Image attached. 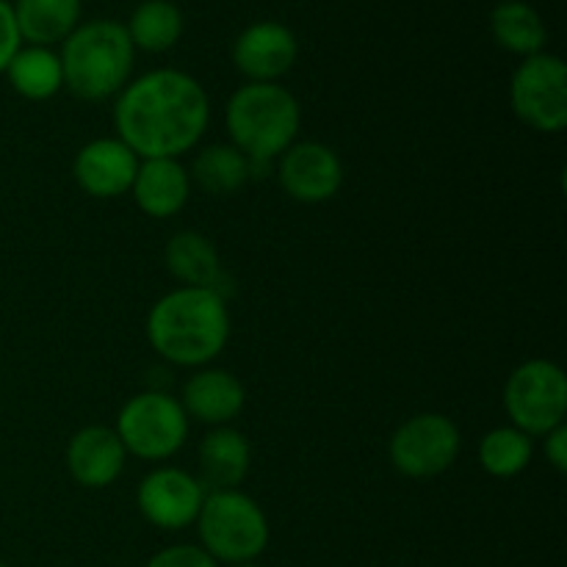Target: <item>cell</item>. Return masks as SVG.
I'll list each match as a JSON object with an SVG mask.
<instances>
[{"label":"cell","instance_id":"obj_28","mask_svg":"<svg viewBox=\"0 0 567 567\" xmlns=\"http://www.w3.org/2000/svg\"><path fill=\"white\" fill-rule=\"evenodd\" d=\"M230 567H260V565H255V563H241V565H230Z\"/></svg>","mask_w":567,"mask_h":567},{"label":"cell","instance_id":"obj_19","mask_svg":"<svg viewBox=\"0 0 567 567\" xmlns=\"http://www.w3.org/2000/svg\"><path fill=\"white\" fill-rule=\"evenodd\" d=\"M166 269L186 282L188 288H214L221 293V260L214 244L203 236V233H177L169 244H166Z\"/></svg>","mask_w":567,"mask_h":567},{"label":"cell","instance_id":"obj_24","mask_svg":"<svg viewBox=\"0 0 567 567\" xmlns=\"http://www.w3.org/2000/svg\"><path fill=\"white\" fill-rule=\"evenodd\" d=\"M532 454H535L532 437L515 426H498V430L487 432L480 443L482 468L498 480H509L529 468Z\"/></svg>","mask_w":567,"mask_h":567},{"label":"cell","instance_id":"obj_23","mask_svg":"<svg viewBox=\"0 0 567 567\" xmlns=\"http://www.w3.org/2000/svg\"><path fill=\"white\" fill-rule=\"evenodd\" d=\"M249 158L236 150L233 144H210L194 158L192 177L205 194L225 197V194L238 192L249 181Z\"/></svg>","mask_w":567,"mask_h":567},{"label":"cell","instance_id":"obj_8","mask_svg":"<svg viewBox=\"0 0 567 567\" xmlns=\"http://www.w3.org/2000/svg\"><path fill=\"white\" fill-rule=\"evenodd\" d=\"M509 103L532 131L559 133L567 125V66L559 55L537 53L513 72Z\"/></svg>","mask_w":567,"mask_h":567},{"label":"cell","instance_id":"obj_17","mask_svg":"<svg viewBox=\"0 0 567 567\" xmlns=\"http://www.w3.org/2000/svg\"><path fill=\"white\" fill-rule=\"evenodd\" d=\"M199 485L214 491H238L249 474V441L233 426H214L199 443Z\"/></svg>","mask_w":567,"mask_h":567},{"label":"cell","instance_id":"obj_16","mask_svg":"<svg viewBox=\"0 0 567 567\" xmlns=\"http://www.w3.org/2000/svg\"><path fill=\"white\" fill-rule=\"evenodd\" d=\"M131 192L144 214L153 219H169L186 208L192 177L177 158H147L138 164Z\"/></svg>","mask_w":567,"mask_h":567},{"label":"cell","instance_id":"obj_10","mask_svg":"<svg viewBox=\"0 0 567 567\" xmlns=\"http://www.w3.org/2000/svg\"><path fill=\"white\" fill-rule=\"evenodd\" d=\"M205 502V487L183 468H155L136 491L138 513L166 532L186 529L197 520Z\"/></svg>","mask_w":567,"mask_h":567},{"label":"cell","instance_id":"obj_11","mask_svg":"<svg viewBox=\"0 0 567 567\" xmlns=\"http://www.w3.org/2000/svg\"><path fill=\"white\" fill-rule=\"evenodd\" d=\"M280 183L297 203L319 205L338 194L343 183V166L336 150L319 142H293L282 153Z\"/></svg>","mask_w":567,"mask_h":567},{"label":"cell","instance_id":"obj_18","mask_svg":"<svg viewBox=\"0 0 567 567\" xmlns=\"http://www.w3.org/2000/svg\"><path fill=\"white\" fill-rule=\"evenodd\" d=\"M14 17L25 42L50 48L81 25V0H17Z\"/></svg>","mask_w":567,"mask_h":567},{"label":"cell","instance_id":"obj_22","mask_svg":"<svg viewBox=\"0 0 567 567\" xmlns=\"http://www.w3.org/2000/svg\"><path fill=\"white\" fill-rule=\"evenodd\" d=\"M127 37L133 48L147 50V53H164L175 48L183 37V14L172 0H144L133 9L127 22Z\"/></svg>","mask_w":567,"mask_h":567},{"label":"cell","instance_id":"obj_14","mask_svg":"<svg viewBox=\"0 0 567 567\" xmlns=\"http://www.w3.org/2000/svg\"><path fill=\"white\" fill-rule=\"evenodd\" d=\"M125 446L109 426H86L66 446V468L81 487L100 491L120 480L125 468Z\"/></svg>","mask_w":567,"mask_h":567},{"label":"cell","instance_id":"obj_4","mask_svg":"<svg viewBox=\"0 0 567 567\" xmlns=\"http://www.w3.org/2000/svg\"><path fill=\"white\" fill-rule=\"evenodd\" d=\"M299 103L280 83H247L236 89L225 109L233 147L252 164H271L299 133Z\"/></svg>","mask_w":567,"mask_h":567},{"label":"cell","instance_id":"obj_2","mask_svg":"<svg viewBox=\"0 0 567 567\" xmlns=\"http://www.w3.org/2000/svg\"><path fill=\"white\" fill-rule=\"evenodd\" d=\"M147 338L169 363L203 369L219 358L230 338L225 293L188 286L169 291L150 310Z\"/></svg>","mask_w":567,"mask_h":567},{"label":"cell","instance_id":"obj_1","mask_svg":"<svg viewBox=\"0 0 567 567\" xmlns=\"http://www.w3.org/2000/svg\"><path fill=\"white\" fill-rule=\"evenodd\" d=\"M208 94L181 70H153L120 92L114 127L120 142L147 158H181L208 131Z\"/></svg>","mask_w":567,"mask_h":567},{"label":"cell","instance_id":"obj_25","mask_svg":"<svg viewBox=\"0 0 567 567\" xmlns=\"http://www.w3.org/2000/svg\"><path fill=\"white\" fill-rule=\"evenodd\" d=\"M144 567H219L199 546H169Z\"/></svg>","mask_w":567,"mask_h":567},{"label":"cell","instance_id":"obj_6","mask_svg":"<svg viewBox=\"0 0 567 567\" xmlns=\"http://www.w3.org/2000/svg\"><path fill=\"white\" fill-rule=\"evenodd\" d=\"M116 437L127 454L150 460H169L188 437V415L169 393L147 391L125 402L116 415Z\"/></svg>","mask_w":567,"mask_h":567},{"label":"cell","instance_id":"obj_27","mask_svg":"<svg viewBox=\"0 0 567 567\" xmlns=\"http://www.w3.org/2000/svg\"><path fill=\"white\" fill-rule=\"evenodd\" d=\"M543 437H546L548 463H551L559 474H565L567 471V426L565 424L554 426V430L546 432Z\"/></svg>","mask_w":567,"mask_h":567},{"label":"cell","instance_id":"obj_9","mask_svg":"<svg viewBox=\"0 0 567 567\" xmlns=\"http://www.w3.org/2000/svg\"><path fill=\"white\" fill-rule=\"evenodd\" d=\"M460 443V430L452 419L441 413H421L393 432L388 454L399 474L426 480L452 468Z\"/></svg>","mask_w":567,"mask_h":567},{"label":"cell","instance_id":"obj_26","mask_svg":"<svg viewBox=\"0 0 567 567\" xmlns=\"http://www.w3.org/2000/svg\"><path fill=\"white\" fill-rule=\"evenodd\" d=\"M22 37L20 28H17L14 6L9 0H0V72H6L9 61L14 59L17 50H20Z\"/></svg>","mask_w":567,"mask_h":567},{"label":"cell","instance_id":"obj_12","mask_svg":"<svg viewBox=\"0 0 567 567\" xmlns=\"http://www.w3.org/2000/svg\"><path fill=\"white\" fill-rule=\"evenodd\" d=\"M299 53L297 37L282 22H252L238 33L233 61L249 83H275L293 66Z\"/></svg>","mask_w":567,"mask_h":567},{"label":"cell","instance_id":"obj_15","mask_svg":"<svg viewBox=\"0 0 567 567\" xmlns=\"http://www.w3.org/2000/svg\"><path fill=\"white\" fill-rule=\"evenodd\" d=\"M247 402L241 382L225 369H199L183 385V410L188 419H197L210 426H227Z\"/></svg>","mask_w":567,"mask_h":567},{"label":"cell","instance_id":"obj_29","mask_svg":"<svg viewBox=\"0 0 567 567\" xmlns=\"http://www.w3.org/2000/svg\"><path fill=\"white\" fill-rule=\"evenodd\" d=\"M0 567H9V565H6V563H0Z\"/></svg>","mask_w":567,"mask_h":567},{"label":"cell","instance_id":"obj_13","mask_svg":"<svg viewBox=\"0 0 567 567\" xmlns=\"http://www.w3.org/2000/svg\"><path fill=\"white\" fill-rule=\"evenodd\" d=\"M138 172V155L120 138H94L75 155L72 175L78 186L100 199H114L131 192Z\"/></svg>","mask_w":567,"mask_h":567},{"label":"cell","instance_id":"obj_3","mask_svg":"<svg viewBox=\"0 0 567 567\" xmlns=\"http://www.w3.org/2000/svg\"><path fill=\"white\" fill-rule=\"evenodd\" d=\"M59 59L64 86L75 97L97 103L127 86L136 48L122 22L92 20L78 25L64 39Z\"/></svg>","mask_w":567,"mask_h":567},{"label":"cell","instance_id":"obj_7","mask_svg":"<svg viewBox=\"0 0 567 567\" xmlns=\"http://www.w3.org/2000/svg\"><path fill=\"white\" fill-rule=\"evenodd\" d=\"M504 408L515 430L529 437L546 435L565 424L567 377L551 360H529L509 374L504 388Z\"/></svg>","mask_w":567,"mask_h":567},{"label":"cell","instance_id":"obj_21","mask_svg":"<svg viewBox=\"0 0 567 567\" xmlns=\"http://www.w3.org/2000/svg\"><path fill=\"white\" fill-rule=\"evenodd\" d=\"M6 72L14 92L25 100H50L64 86L61 59L50 48H37V44L17 50Z\"/></svg>","mask_w":567,"mask_h":567},{"label":"cell","instance_id":"obj_20","mask_svg":"<svg viewBox=\"0 0 567 567\" xmlns=\"http://www.w3.org/2000/svg\"><path fill=\"white\" fill-rule=\"evenodd\" d=\"M491 31L504 50L524 55V59L543 53L548 42L546 22L537 14V9H532L524 0L498 3L491 14Z\"/></svg>","mask_w":567,"mask_h":567},{"label":"cell","instance_id":"obj_5","mask_svg":"<svg viewBox=\"0 0 567 567\" xmlns=\"http://www.w3.org/2000/svg\"><path fill=\"white\" fill-rule=\"evenodd\" d=\"M203 551L214 563H255L269 546V520L255 498L241 491L205 493L197 515Z\"/></svg>","mask_w":567,"mask_h":567}]
</instances>
